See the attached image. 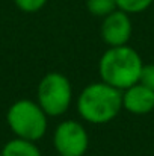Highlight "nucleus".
Wrapping results in <instances>:
<instances>
[{
    "instance_id": "obj_1",
    "label": "nucleus",
    "mask_w": 154,
    "mask_h": 156,
    "mask_svg": "<svg viewBox=\"0 0 154 156\" xmlns=\"http://www.w3.org/2000/svg\"><path fill=\"white\" fill-rule=\"evenodd\" d=\"M79 117L95 126L113 121L122 111V91L98 80L86 85L76 99Z\"/></svg>"
},
{
    "instance_id": "obj_2",
    "label": "nucleus",
    "mask_w": 154,
    "mask_h": 156,
    "mask_svg": "<svg viewBox=\"0 0 154 156\" xmlns=\"http://www.w3.org/2000/svg\"><path fill=\"white\" fill-rule=\"evenodd\" d=\"M144 61L141 55L128 44L118 47H107L98 59L100 80L124 91L141 79Z\"/></svg>"
},
{
    "instance_id": "obj_3",
    "label": "nucleus",
    "mask_w": 154,
    "mask_h": 156,
    "mask_svg": "<svg viewBox=\"0 0 154 156\" xmlns=\"http://www.w3.org/2000/svg\"><path fill=\"white\" fill-rule=\"evenodd\" d=\"M49 115L43 111L36 100L20 99L9 106L6 123L17 138L39 141L49 129Z\"/></svg>"
},
{
    "instance_id": "obj_4",
    "label": "nucleus",
    "mask_w": 154,
    "mask_h": 156,
    "mask_svg": "<svg viewBox=\"0 0 154 156\" xmlns=\"http://www.w3.org/2000/svg\"><path fill=\"white\" fill-rule=\"evenodd\" d=\"M74 93L70 79L59 73L44 74L36 88V102L49 117H62L73 103Z\"/></svg>"
},
{
    "instance_id": "obj_5",
    "label": "nucleus",
    "mask_w": 154,
    "mask_h": 156,
    "mask_svg": "<svg viewBox=\"0 0 154 156\" xmlns=\"http://www.w3.org/2000/svg\"><path fill=\"white\" fill-rule=\"evenodd\" d=\"M51 143L59 155L85 156L89 149V133L82 121L63 120L54 127Z\"/></svg>"
},
{
    "instance_id": "obj_6",
    "label": "nucleus",
    "mask_w": 154,
    "mask_h": 156,
    "mask_svg": "<svg viewBox=\"0 0 154 156\" xmlns=\"http://www.w3.org/2000/svg\"><path fill=\"white\" fill-rule=\"evenodd\" d=\"M132 34H133V23L130 14L121 9H115L112 14L101 18L100 37L107 47H118L128 44Z\"/></svg>"
},
{
    "instance_id": "obj_7",
    "label": "nucleus",
    "mask_w": 154,
    "mask_h": 156,
    "mask_svg": "<svg viewBox=\"0 0 154 156\" xmlns=\"http://www.w3.org/2000/svg\"><path fill=\"white\" fill-rule=\"evenodd\" d=\"M122 109L133 115H147L154 111V91L141 82L122 91Z\"/></svg>"
},
{
    "instance_id": "obj_8",
    "label": "nucleus",
    "mask_w": 154,
    "mask_h": 156,
    "mask_svg": "<svg viewBox=\"0 0 154 156\" xmlns=\"http://www.w3.org/2000/svg\"><path fill=\"white\" fill-rule=\"evenodd\" d=\"M0 152L2 156H43L35 141L17 138V136L9 140Z\"/></svg>"
},
{
    "instance_id": "obj_9",
    "label": "nucleus",
    "mask_w": 154,
    "mask_h": 156,
    "mask_svg": "<svg viewBox=\"0 0 154 156\" xmlns=\"http://www.w3.org/2000/svg\"><path fill=\"white\" fill-rule=\"evenodd\" d=\"M86 9L91 15L104 18L106 15L118 9V6H116V0H86Z\"/></svg>"
},
{
    "instance_id": "obj_10",
    "label": "nucleus",
    "mask_w": 154,
    "mask_h": 156,
    "mask_svg": "<svg viewBox=\"0 0 154 156\" xmlns=\"http://www.w3.org/2000/svg\"><path fill=\"white\" fill-rule=\"evenodd\" d=\"M153 3L154 0H116L118 9H121L130 15L145 12Z\"/></svg>"
},
{
    "instance_id": "obj_11",
    "label": "nucleus",
    "mask_w": 154,
    "mask_h": 156,
    "mask_svg": "<svg viewBox=\"0 0 154 156\" xmlns=\"http://www.w3.org/2000/svg\"><path fill=\"white\" fill-rule=\"evenodd\" d=\"M14 3L21 12L35 14V12H39L49 3V0H14Z\"/></svg>"
},
{
    "instance_id": "obj_12",
    "label": "nucleus",
    "mask_w": 154,
    "mask_h": 156,
    "mask_svg": "<svg viewBox=\"0 0 154 156\" xmlns=\"http://www.w3.org/2000/svg\"><path fill=\"white\" fill-rule=\"evenodd\" d=\"M139 82L154 91V64L153 62L151 64H144V68H142Z\"/></svg>"
},
{
    "instance_id": "obj_13",
    "label": "nucleus",
    "mask_w": 154,
    "mask_h": 156,
    "mask_svg": "<svg viewBox=\"0 0 154 156\" xmlns=\"http://www.w3.org/2000/svg\"><path fill=\"white\" fill-rule=\"evenodd\" d=\"M54 156H62V155H59V153H56V155H54Z\"/></svg>"
},
{
    "instance_id": "obj_14",
    "label": "nucleus",
    "mask_w": 154,
    "mask_h": 156,
    "mask_svg": "<svg viewBox=\"0 0 154 156\" xmlns=\"http://www.w3.org/2000/svg\"><path fill=\"white\" fill-rule=\"evenodd\" d=\"M0 156H2V152H0Z\"/></svg>"
}]
</instances>
